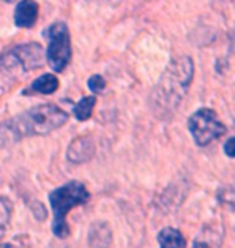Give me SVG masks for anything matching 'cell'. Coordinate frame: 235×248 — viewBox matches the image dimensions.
Segmentation results:
<instances>
[{
  "label": "cell",
  "mask_w": 235,
  "mask_h": 248,
  "mask_svg": "<svg viewBox=\"0 0 235 248\" xmlns=\"http://www.w3.org/2000/svg\"><path fill=\"white\" fill-rule=\"evenodd\" d=\"M10 219H12V203L8 198L0 197V237L8 229Z\"/></svg>",
  "instance_id": "obj_14"
},
{
  "label": "cell",
  "mask_w": 235,
  "mask_h": 248,
  "mask_svg": "<svg viewBox=\"0 0 235 248\" xmlns=\"http://www.w3.org/2000/svg\"><path fill=\"white\" fill-rule=\"evenodd\" d=\"M221 247V234L216 232L213 227H206L202 231L197 239H195L193 248H219Z\"/></svg>",
  "instance_id": "obj_11"
},
{
  "label": "cell",
  "mask_w": 235,
  "mask_h": 248,
  "mask_svg": "<svg viewBox=\"0 0 235 248\" xmlns=\"http://www.w3.org/2000/svg\"><path fill=\"white\" fill-rule=\"evenodd\" d=\"M7 2H15V0H7Z\"/></svg>",
  "instance_id": "obj_18"
},
{
  "label": "cell",
  "mask_w": 235,
  "mask_h": 248,
  "mask_svg": "<svg viewBox=\"0 0 235 248\" xmlns=\"http://www.w3.org/2000/svg\"><path fill=\"white\" fill-rule=\"evenodd\" d=\"M0 248H23V245L19 244V242L13 240V242H7V244H2Z\"/></svg>",
  "instance_id": "obj_17"
},
{
  "label": "cell",
  "mask_w": 235,
  "mask_h": 248,
  "mask_svg": "<svg viewBox=\"0 0 235 248\" xmlns=\"http://www.w3.org/2000/svg\"><path fill=\"white\" fill-rule=\"evenodd\" d=\"M48 48L47 60L53 71H63L71 60V41H69L68 26L63 21L53 23L47 29Z\"/></svg>",
  "instance_id": "obj_4"
},
{
  "label": "cell",
  "mask_w": 235,
  "mask_h": 248,
  "mask_svg": "<svg viewBox=\"0 0 235 248\" xmlns=\"http://www.w3.org/2000/svg\"><path fill=\"white\" fill-rule=\"evenodd\" d=\"M188 129L193 140L200 147H206L226 132V126L219 121L218 115L209 108H202L188 120Z\"/></svg>",
  "instance_id": "obj_5"
},
{
  "label": "cell",
  "mask_w": 235,
  "mask_h": 248,
  "mask_svg": "<svg viewBox=\"0 0 235 248\" xmlns=\"http://www.w3.org/2000/svg\"><path fill=\"white\" fill-rule=\"evenodd\" d=\"M105 86H107V82H105V79L102 76H98V74H94V76L89 79V89H91L94 93L102 92Z\"/></svg>",
  "instance_id": "obj_15"
},
{
  "label": "cell",
  "mask_w": 235,
  "mask_h": 248,
  "mask_svg": "<svg viewBox=\"0 0 235 248\" xmlns=\"http://www.w3.org/2000/svg\"><path fill=\"white\" fill-rule=\"evenodd\" d=\"M95 153V145L92 139L89 137H78L71 142V145L68 148V160L73 163H84L89 161Z\"/></svg>",
  "instance_id": "obj_7"
},
{
  "label": "cell",
  "mask_w": 235,
  "mask_h": 248,
  "mask_svg": "<svg viewBox=\"0 0 235 248\" xmlns=\"http://www.w3.org/2000/svg\"><path fill=\"white\" fill-rule=\"evenodd\" d=\"M58 89V79L55 78V74H42L41 78H37L36 81L31 84L29 92H37V93H53Z\"/></svg>",
  "instance_id": "obj_12"
},
{
  "label": "cell",
  "mask_w": 235,
  "mask_h": 248,
  "mask_svg": "<svg viewBox=\"0 0 235 248\" xmlns=\"http://www.w3.org/2000/svg\"><path fill=\"white\" fill-rule=\"evenodd\" d=\"M193 78V63L188 57L176 58L164 71L161 81L152 93L153 108L159 113H172L181 103Z\"/></svg>",
  "instance_id": "obj_2"
},
{
  "label": "cell",
  "mask_w": 235,
  "mask_h": 248,
  "mask_svg": "<svg viewBox=\"0 0 235 248\" xmlns=\"http://www.w3.org/2000/svg\"><path fill=\"white\" fill-rule=\"evenodd\" d=\"M159 248H186V239L177 229L166 227L158 234Z\"/></svg>",
  "instance_id": "obj_10"
},
{
  "label": "cell",
  "mask_w": 235,
  "mask_h": 248,
  "mask_svg": "<svg viewBox=\"0 0 235 248\" xmlns=\"http://www.w3.org/2000/svg\"><path fill=\"white\" fill-rule=\"evenodd\" d=\"M89 245L91 248H110L111 245V229L108 222H94L89 229Z\"/></svg>",
  "instance_id": "obj_9"
},
{
  "label": "cell",
  "mask_w": 235,
  "mask_h": 248,
  "mask_svg": "<svg viewBox=\"0 0 235 248\" xmlns=\"http://www.w3.org/2000/svg\"><path fill=\"white\" fill-rule=\"evenodd\" d=\"M37 16L39 7L34 0H21L15 8V24L19 28H32Z\"/></svg>",
  "instance_id": "obj_8"
},
{
  "label": "cell",
  "mask_w": 235,
  "mask_h": 248,
  "mask_svg": "<svg viewBox=\"0 0 235 248\" xmlns=\"http://www.w3.org/2000/svg\"><path fill=\"white\" fill-rule=\"evenodd\" d=\"M68 123V113L52 103L34 107L26 113L0 124V145L18 142L24 137L46 136Z\"/></svg>",
  "instance_id": "obj_1"
},
{
  "label": "cell",
  "mask_w": 235,
  "mask_h": 248,
  "mask_svg": "<svg viewBox=\"0 0 235 248\" xmlns=\"http://www.w3.org/2000/svg\"><path fill=\"white\" fill-rule=\"evenodd\" d=\"M97 103V98L94 95L92 97H84L81 98L76 105H74V116L78 118L79 121H86L92 116V110Z\"/></svg>",
  "instance_id": "obj_13"
},
{
  "label": "cell",
  "mask_w": 235,
  "mask_h": 248,
  "mask_svg": "<svg viewBox=\"0 0 235 248\" xmlns=\"http://www.w3.org/2000/svg\"><path fill=\"white\" fill-rule=\"evenodd\" d=\"M91 198V193L86 186L78 181H71L68 184L55 188L50 193V205L53 210V234L58 239H66L69 234V227L66 222L68 211H71L74 206L84 205Z\"/></svg>",
  "instance_id": "obj_3"
},
{
  "label": "cell",
  "mask_w": 235,
  "mask_h": 248,
  "mask_svg": "<svg viewBox=\"0 0 235 248\" xmlns=\"http://www.w3.org/2000/svg\"><path fill=\"white\" fill-rule=\"evenodd\" d=\"M234 139L231 137V139H229V140L226 142V147H224V148H226V153H227V156L229 158H234V155H235V152H234Z\"/></svg>",
  "instance_id": "obj_16"
},
{
  "label": "cell",
  "mask_w": 235,
  "mask_h": 248,
  "mask_svg": "<svg viewBox=\"0 0 235 248\" xmlns=\"http://www.w3.org/2000/svg\"><path fill=\"white\" fill-rule=\"evenodd\" d=\"M44 64V50L39 44H23V46L10 48L5 52L0 60V66L13 71L15 68H21L23 71L41 68Z\"/></svg>",
  "instance_id": "obj_6"
}]
</instances>
